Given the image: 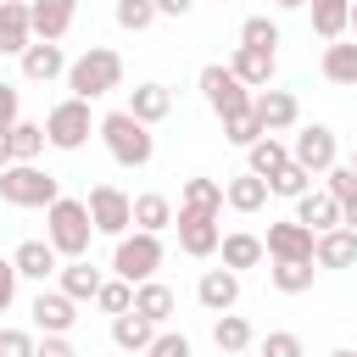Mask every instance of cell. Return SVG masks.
Wrapping results in <instances>:
<instances>
[{
	"instance_id": "46",
	"label": "cell",
	"mask_w": 357,
	"mask_h": 357,
	"mask_svg": "<svg viewBox=\"0 0 357 357\" xmlns=\"http://www.w3.org/2000/svg\"><path fill=\"white\" fill-rule=\"evenodd\" d=\"M33 357H78V346L67 335H45V340H33Z\"/></svg>"
},
{
	"instance_id": "26",
	"label": "cell",
	"mask_w": 357,
	"mask_h": 357,
	"mask_svg": "<svg viewBox=\"0 0 357 357\" xmlns=\"http://www.w3.org/2000/svg\"><path fill=\"white\" fill-rule=\"evenodd\" d=\"M218 251H223V268H234V273H245V268H257L268 251H262V234H251V229H234V234H223L218 240Z\"/></svg>"
},
{
	"instance_id": "50",
	"label": "cell",
	"mask_w": 357,
	"mask_h": 357,
	"mask_svg": "<svg viewBox=\"0 0 357 357\" xmlns=\"http://www.w3.org/2000/svg\"><path fill=\"white\" fill-rule=\"evenodd\" d=\"M273 6H279V11H301L307 0H273Z\"/></svg>"
},
{
	"instance_id": "35",
	"label": "cell",
	"mask_w": 357,
	"mask_h": 357,
	"mask_svg": "<svg viewBox=\"0 0 357 357\" xmlns=\"http://www.w3.org/2000/svg\"><path fill=\"white\" fill-rule=\"evenodd\" d=\"M312 273H318V262H273V268H268V279H273L279 296H301V290H312Z\"/></svg>"
},
{
	"instance_id": "24",
	"label": "cell",
	"mask_w": 357,
	"mask_h": 357,
	"mask_svg": "<svg viewBox=\"0 0 357 357\" xmlns=\"http://www.w3.org/2000/svg\"><path fill=\"white\" fill-rule=\"evenodd\" d=\"M173 307H178V296H173L162 279H139V284H134V312H139V318H151L156 329L173 318Z\"/></svg>"
},
{
	"instance_id": "18",
	"label": "cell",
	"mask_w": 357,
	"mask_h": 357,
	"mask_svg": "<svg viewBox=\"0 0 357 357\" xmlns=\"http://www.w3.org/2000/svg\"><path fill=\"white\" fill-rule=\"evenodd\" d=\"M28 45H33L28 0H0V56H22Z\"/></svg>"
},
{
	"instance_id": "44",
	"label": "cell",
	"mask_w": 357,
	"mask_h": 357,
	"mask_svg": "<svg viewBox=\"0 0 357 357\" xmlns=\"http://www.w3.org/2000/svg\"><path fill=\"white\" fill-rule=\"evenodd\" d=\"M17 117H22V95H17V84L0 78V139L17 128Z\"/></svg>"
},
{
	"instance_id": "29",
	"label": "cell",
	"mask_w": 357,
	"mask_h": 357,
	"mask_svg": "<svg viewBox=\"0 0 357 357\" xmlns=\"http://www.w3.org/2000/svg\"><path fill=\"white\" fill-rule=\"evenodd\" d=\"M245 156H251V167H245V173H257V178H273V173L290 162V145H284L279 134H262V139H251V145H245Z\"/></svg>"
},
{
	"instance_id": "14",
	"label": "cell",
	"mask_w": 357,
	"mask_h": 357,
	"mask_svg": "<svg viewBox=\"0 0 357 357\" xmlns=\"http://www.w3.org/2000/svg\"><path fill=\"white\" fill-rule=\"evenodd\" d=\"M28 312H33V329H39V335H67V329L78 324V301H73L67 290H39Z\"/></svg>"
},
{
	"instance_id": "4",
	"label": "cell",
	"mask_w": 357,
	"mask_h": 357,
	"mask_svg": "<svg viewBox=\"0 0 357 357\" xmlns=\"http://www.w3.org/2000/svg\"><path fill=\"white\" fill-rule=\"evenodd\" d=\"M162 268V234L151 229H134V234H117V251H112V273L139 284V279H156Z\"/></svg>"
},
{
	"instance_id": "12",
	"label": "cell",
	"mask_w": 357,
	"mask_h": 357,
	"mask_svg": "<svg viewBox=\"0 0 357 357\" xmlns=\"http://www.w3.org/2000/svg\"><path fill=\"white\" fill-rule=\"evenodd\" d=\"M312 229H301L296 218H284V223H268V240H262V251L273 257V262H312Z\"/></svg>"
},
{
	"instance_id": "28",
	"label": "cell",
	"mask_w": 357,
	"mask_h": 357,
	"mask_svg": "<svg viewBox=\"0 0 357 357\" xmlns=\"http://www.w3.org/2000/svg\"><path fill=\"white\" fill-rule=\"evenodd\" d=\"M318 67H324V78H329V84H340V89H357V39H351V45L329 39Z\"/></svg>"
},
{
	"instance_id": "27",
	"label": "cell",
	"mask_w": 357,
	"mask_h": 357,
	"mask_svg": "<svg viewBox=\"0 0 357 357\" xmlns=\"http://www.w3.org/2000/svg\"><path fill=\"white\" fill-rule=\"evenodd\" d=\"M151 335H156V324H151V318H139L134 307L112 318V346H117V351H134V357H139V351L151 346Z\"/></svg>"
},
{
	"instance_id": "30",
	"label": "cell",
	"mask_w": 357,
	"mask_h": 357,
	"mask_svg": "<svg viewBox=\"0 0 357 357\" xmlns=\"http://www.w3.org/2000/svg\"><path fill=\"white\" fill-rule=\"evenodd\" d=\"M251 340H257V335H251V324H245L234 307H229V312H218V324H212V346H218L223 357H234V351H251Z\"/></svg>"
},
{
	"instance_id": "43",
	"label": "cell",
	"mask_w": 357,
	"mask_h": 357,
	"mask_svg": "<svg viewBox=\"0 0 357 357\" xmlns=\"http://www.w3.org/2000/svg\"><path fill=\"white\" fill-rule=\"evenodd\" d=\"M257 357H301V335H290V329H273V335L257 346Z\"/></svg>"
},
{
	"instance_id": "45",
	"label": "cell",
	"mask_w": 357,
	"mask_h": 357,
	"mask_svg": "<svg viewBox=\"0 0 357 357\" xmlns=\"http://www.w3.org/2000/svg\"><path fill=\"white\" fill-rule=\"evenodd\" d=\"M0 357H33V335L28 329H0Z\"/></svg>"
},
{
	"instance_id": "20",
	"label": "cell",
	"mask_w": 357,
	"mask_h": 357,
	"mask_svg": "<svg viewBox=\"0 0 357 357\" xmlns=\"http://www.w3.org/2000/svg\"><path fill=\"white\" fill-rule=\"evenodd\" d=\"M123 112H128V117H139L145 128H156V123L173 112V89H167V84H134Z\"/></svg>"
},
{
	"instance_id": "49",
	"label": "cell",
	"mask_w": 357,
	"mask_h": 357,
	"mask_svg": "<svg viewBox=\"0 0 357 357\" xmlns=\"http://www.w3.org/2000/svg\"><path fill=\"white\" fill-rule=\"evenodd\" d=\"M340 223H346V229H357V195H351V201H340Z\"/></svg>"
},
{
	"instance_id": "48",
	"label": "cell",
	"mask_w": 357,
	"mask_h": 357,
	"mask_svg": "<svg viewBox=\"0 0 357 357\" xmlns=\"http://www.w3.org/2000/svg\"><path fill=\"white\" fill-rule=\"evenodd\" d=\"M151 6H156V17H184L195 0H151Z\"/></svg>"
},
{
	"instance_id": "3",
	"label": "cell",
	"mask_w": 357,
	"mask_h": 357,
	"mask_svg": "<svg viewBox=\"0 0 357 357\" xmlns=\"http://www.w3.org/2000/svg\"><path fill=\"white\" fill-rule=\"evenodd\" d=\"M95 134L106 139L112 162H123V167H145V162L156 156V134H151L139 117H128V112H106V117L95 123Z\"/></svg>"
},
{
	"instance_id": "21",
	"label": "cell",
	"mask_w": 357,
	"mask_h": 357,
	"mask_svg": "<svg viewBox=\"0 0 357 357\" xmlns=\"http://www.w3.org/2000/svg\"><path fill=\"white\" fill-rule=\"evenodd\" d=\"M11 268H17V279H50L56 268H61V257H56V245L50 240H22L17 251H11Z\"/></svg>"
},
{
	"instance_id": "19",
	"label": "cell",
	"mask_w": 357,
	"mask_h": 357,
	"mask_svg": "<svg viewBox=\"0 0 357 357\" xmlns=\"http://www.w3.org/2000/svg\"><path fill=\"white\" fill-rule=\"evenodd\" d=\"M61 73H67V56H61L56 39H33V45L22 50V78H28V84H50V78H61Z\"/></svg>"
},
{
	"instance_id": "52",
	"label": "cell",
	"mask_w": 357,
	"mask_h": 357,
	"mask_svg": "<svg viewBox=\"0 0 357 357\" xmlns=\"http://www.w3.org/2000/svg\"><path fill=\"white\" fill-rule=\"evenodd\" d=\"M6 167H11V151H6V139H0V173H6Z\"/></svg>"
},
{
	"instance_id": "15",
	"label": "cell",
	"mask_w": 357,
	"mask_h": 357,
	"mask_svg": "<svg viewBox=\"0 0 357 357\" xmlns=\"http://www.w3.org/2000/svg\"><path fill=\"white\" fill-rule=\"evenodd\" d=\"M312 262L318 268H357V229H346V223L324 229L312 240Z\"/></svg>"
},
{
	"instance_id": "6",
	"label": "cell",
	"mask_w": 357,
	"mask_h": 357,
	"mask_svg": "<svg viewBox=\"0 0 357 357\" xmlns=\"http://www.w3.org/2000/svg\"><path fill=\"white\" fill-rule=\"evenodd\" d=\"M89 128H95L89 100L67 95V100H56L50 117H45V145H56V151H84V145H89Z\"/></svg>"
},
{
	"instance_id": "22",
	"label": "cell",
	"mask_w": 357,
	"mask_h": 357,
	"mask_svg": "<svg viewBox=\"0 0 357 357\" xmlns=\"http://www.w3.org/2000/svg\"><path fill=\"white\" fill-rule=\"evenodd\" d=\"M296 223L312 229V234H324V229L340 223V201L329 190H307V195H296Z\"/></svg>"
},
{
	"instance_id": "31",
	"label": "cell",
	"mask_w": 357,
	"mask_h": 357,
	"mask_svg": "<svg viewBox=\"0 0 357 357\" xmlns=\"http://www.w3.org/2000/svg\"><path fill=\"white\" fill-rule=\"evenodd\" d=\"M134 229H151V234L173 229V201H167L162 190H145V195H134Z\"/></svg>"
},
{
	"instance_id": "11",
	"label": "cell",
	"mask_w": 357,
	"mask_h": 357,
	"mask_svg": "<svg viewBox=\"0 0 357 357\" xmlns=\"http://www.w3.org/2000/svg\"><path fill=\"white\" fill-rule=\"evenodd\" d=\"M251 112H257V123H262V134H284V128H296L301 123V100L290 95V89H251Z\"/></svg>"
},
{
	"instance_id": "37",
	"label": "cell",
	"mask_w": 357,
	"mask_h": 357,
	"mask_svg": "<svg viewBox=\"0 0 357 357\" xmlns=\"http://www.w3.org/2000/svg\"><path fill=\"white\" fill-rule=\"evenodd\" d=\"M95 307H100V312H112V318H117V312H128V307H134V284H128V279H117V273H112V279H100Z\"/></svg>"
},
{
	"instance_id": "38",
	"label": "cell",
	"mask_w": 357,
	"mask_h": 357,
	"mask_svg": "<svg viewBox=\"0 0 357 357\" xmlns=\"http://www.w3.org/2000/svg\"><path fill=\"white\" fill-rule=\"evenodd\" d=\"M223 139H229V145H240V151H245L251 139H262V123H257V112L245 106V112H234V117H223Z\"/></svg>"
},
{
	"instance_id": "55",
	"label": "cell",
	"mask_w": 357,
	"mask_h": 357,
	"mask_svg": "<svg viewBox=\"0 0 357 357\" xmlns=\"http://www.w3.org/2000/svg\"><path fill=\"white\" fill-rule=\"evenodd\" d=\"M234 357H251V351H234Z\"/></svg>"
},
{
	"instance_id": "5",
	"label": "cell",
	"mask_w": 357,
	"mask_h": 357,
	"mask_svg": "<svg viewBox=\"0 0 357 357\" xmlns=\"http://www.w3.org/2000/svg\"><path fill=\"white\" fill-rule=\"evenodd\" d=\"M56 195H61V184L45 167H33V162H11L0 173V201L6 206H50Z\"/></svg>"
},
{
	"instance_id": "8",
	"label": "cell",
	"mask_w": 357,
	"mask_h": 357,
	"mask_svg": "<svg viewBox=\"0 0 357 357\" xmlns=\"http://www.w3.org/2000/svg\"><path fill=\"white\" fill-rule=\"evenodd\" d=\"M195 89H201V100H206L218 117H234V112H245V106H251V89H245L223 61H206V67H201V78H195Z\"/></svg>"
},
{
	"instance_id": "2",
	"label": "cell",
	"mask_w": 357,
	"mask_h": 357,
	"mask_svg": "<svg viewBox=\"0 0 357 357\" xmlns=\"http://www.w3.org/2000/svg\"><path fill=\"white\" fill-rule=\"evenodd\" d=\"M123 84V56L112 50V45H89L78 61H67V89L78 95V100H100V95H112Z\"/></svg>"
},
{
	"instance_id": "40",
	"label": "cell",
	"mask_w": 357,
	"mask_h": 357,
	"mask_svg": "<svg viewBox=\"0 0 357 357\" xmlns=\"http://www.w3.org/2000/svg\"><path fill=\"white\" fill-rule=\"evenodd\" d=\"M240 45L279 50V22H273V17H245V22H240Z\"/></svg>"
},
{
	"instance_id": "17",
	"label": "cell",
	"mask_w": 357,
	"mask_h": 357,
	"mask_svg": "<svg viewBox=\"0 0 357 357\" xmlns=\"http://www.w3.org/2000/svg\"><path fill=\"white\" fill-rule=\"evenodd\" d=\"M195 301H201L206 312H229V307L240 301V273H234V268H206L201 284H195Z\"/></svg>"
},
{
	"instance_id": "47",
	"label": "cell",
	"mask_w": 357,
	"mask_h": 357,
	"mask_svg": "<svg viewBox=\"0 0 357 357\" xmlns=\"http://www.w3.org/2000/svg\"><path fill=\"white\" fill-rule=\"evenodd\" d=\"M17 301V268H11V257H0V312Z\"/></svg>"
},
{
	"instance_id": "10",
	"label": "cell",
	"mask_w": 357,
	"mask_h": 357,
	"mask_svg": "<svg viewBox=\"0 0 357 357\" xmlns=\"http://www.w3.org/2000/svg\"><path fill=\"white\" fill-rule=\"evenodd\" d=\"M173 229H178V251L184 257H218V212H195V206H178L173 212Z\"/></svg>"
},
{
	"instance_id": "13",
	"label": "cell",
	"mask_w": 357,
	"mask_h": 357,
	"mask_svg": "<svg viewBox=\"0 0 357 357\" xmlns=\"http://www.w3.org/2000/svg\"><path fill=\"white\" fill-rule=\"evenodd\" d=\"M229 73H234L245 89H268V84H273V73H279V50H262V45H234Z\"/></svg>"
},
{
	"instance_id": "34",
	"label": "cell",
	"mask_w": 357,
	"mask_h": 357,
	"mask_svg": "<svg viewBox=\"0 0 357 357\" xmlns=\"http://www.w3.org/2000/svg\"><path fill=\"white\" fill-rule=\"evenodd\" d=\"M178 206L223 212V184H218V178H184V184H178Z\"/></svg>"
},
{
	"instance_id": "41",
	"label": "cell",
	"mask_w": 357,
	"mask_h": 357,
	"mask_svg": "<svg viewBox=\"0 0 357 357\" xmlns=\"http://www.w3.org/2000/svg\"><path fill=\"white\" fill-rule=\"evenodd\" d=\"M324 190H329L335 201H351V195H357V173H351V162H335V167L324 173Z\"/></svg>"
},
{
	"instance_id": "16",
	"label": "cell",
	"mask_w": 357,
	"mask_h": 357,
	"mask_svg": "<svg viewBox=\"0 0 357 357\" xmlns=\"http://www.w3.org/2000/svg\"><path fill=\"white\" fill-rule=\"evenodd\" d=\"M73 17H78V0H28L33 39H67Z\"/></svg>"
},
{
	"instance_id": "36",
	"label": "cell",
	"mask_w": 357,
	"mask_h": 357,
	"mask_svg": "<svg viewBox=\"0 0 357 357\" xmlns=\"http://www.w3.org/2000/svg\"><path fill=\"white\" fill-rule=\"evenodd\" d=\"M312 190V173L301 167V162H284L273 178H268V195H284V201H296V195H307Z\"/></svg>"
},
{
	"instance_id": "23",
	"label": "cell",
	"mask_w": 357,
	"mask_h": 357,
	"mask_svg": "<svg viewBox=\"0 0 357 357\" xmlns=\"http://www.w3.org/2000/svg\"><path fill=\"white\" fill-rule=\"evenodd\" d=\"M56 279H61L56 290H67L73 301H95V290H100V279H106V273H100L89 257H67V262L56 268Z\"/></svg>"
},
{
	"instance_id": "42",
	"label": "cell",
	"mask_w": 357,
	"mask_h": 357,
	"mask_svg": "<svg viewBox=\"0 0 357 357\" xmlns=\"http://www.w3.org/2000/svg\"><path fill=\"white\" fill-rule=\"evenodd\" d=\"M139 357H190V340H184V335H173V329H156V335H151V346H145Z\"/></svg>"
},
{
	"instance_id": "51",
	"label": "cell",
	"mask_w": 357,
	"mask_h": 357,
	"mask_svg": "<svg viewBox=\"0 0 357 357\" xmlns=\"http://www.w3.org/2000/svg\"><path fill=\"white\" fill-rule=\"evenodd\" d=\"M346 28H351V39H357V0H351V11H346Z\"/></svg>"
},
{
	"instance_id": "1",
	"label": "cell",
	"mask_w": 357,
	"mask_h": 357,
	"mask_svg": "<svg viewBox=\"0 0 357 357\" xmlns=\"http://www.w3.org/2000/svg\"><path fill=\"white\" fill-rule=\"evenodd\" d=\"M45 240L56 245V257H89V240H95L89 206L73 201V195H56L45 206Z\"/></svg>"
},
{
	"instance_id": "39",
	"label": "cell",
	"mask_w": 357,
	"mask_h": 357,
	"mask_svg": "<svg viewBox=\"0 0 357 357\" xmlns=\"http://www.w3.org/2000/svg\"><path fill=\"white\" fill-rule=\"evenodd\" d=\"M112 17H117V28L145 33V28L156 22V6H151V0H117V11H112Z\"/></svg>"
},
{
	"instance_id": "32",
	"label": "cell",
	"mask_w": 357,
	"mask_h": 357,
	"mask_svg": "<svg viewBox=\"0 0 357 357\" xmlns=\"http://www.w3.org/2000/svg\"><path fill=\"white\" fill-rule=\"evenodd\" d=\"M307 11H312V33L329 45V39L346 33V11H351V0H307Z\"/></svg>"
},
{
	"instance_id": "54",
	"label": "cell",
	"mask_w": 357,
	"mask_h": 357,
	"mask_svg": "<svg viewBox=\"0 0 357 357\" xmlns=\"http://www.w3.org/2000/svg\"><path fill=\"white\" fill-rule=\"evenodd\" d=\"M351 173H357V151H351Z\"/></svg>"
},
{
	"instance_id": "9",
	"label": "cell",
	"mask_w": 357,
	"mask_h": 357,
	"mask_svg": "<svg viewBox=\"0 0 357 357\" xmlns=\"http://www.w3.org/2000/svg\"><path fill=\"white\" fill-rule=\"evenodd\" d=\"M290 162H301L312 178L329 173V167L340 162V139H335V128H329V123H307V128H296V139H290Z\"/></svg>"
},
{
	"instance_id": "53",
	"label": "cell",
	"mask_w": 357,
	"mask_h": 357,
	"mask_svg": "<svg viewBox=\"0 0 357 357\" xmlns=\"http://www.w3.org/2000/svg\"><path fill=\"white\" fill-rule=\"evenodd\" d=\"M329 357H357V351H351V346H335V351H329Z\"/></svg>"
},
{
	"instance_id": "25",
	"label": "cell",
	"mask_w": 357,
	"mask_h": 357,
	"mask_svg": "<svg viewBox=\"0 0 357 357\" xmlns=\"http://www.w3.org/2000/svg\"><path fill=\"white\" fill-rule=\"evenodd\" d=\"M223 206H234V212H262L268 206V178H257V173H234L229 184H223Z\"/></svg>"
},
{
	"instance_id": "7",
	"label": "cell",
	"mask_w": 357,
	"mask_h": 357,
	"mask_svg": "<svg viewBox=\"0 0 357 357\" xmlns=\"http://www.w3.org/2000/svg\"><path fill=\"white\" fill-rule=\"evenodd\" d=\"M84 206H89V223H95V234H106V240L128 234V223H134V195H123L117 184H89Z\"/></svg>"
},
{
	"instance_id": "33",
	"label": "cell",
	"mask_w": 357,
	"mask_h": 357,
	"mask_svg": "<svg viewBox=\"0 0 357 357\" xmlns=\"http://www.w3.org/2000/svg\"><path fill=\"white\" fill-rule=\"evenodd\" d=\"M6 151H11V162H33V156L45 151V123H28V117H17V128L6 134Z\"/></svg>"
}]
</instances>
